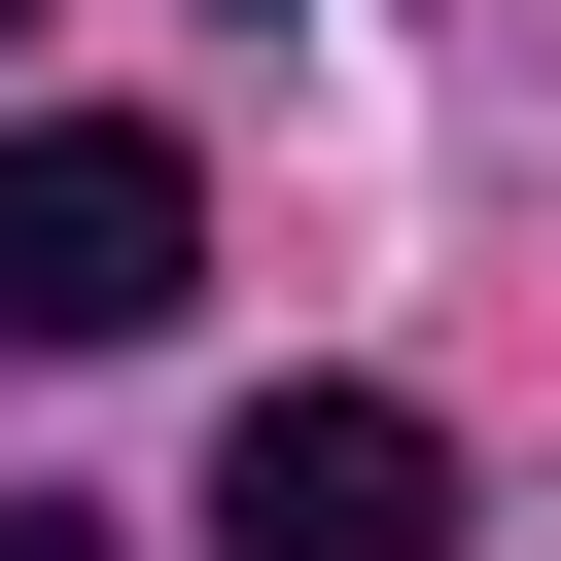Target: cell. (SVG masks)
<instances>
[{
    "label": "cell",
    "instance_id": "cell-3",
    "mask_svg": "<svg viewBox=\"0 0 561 561\" xmlns=\"http://www.w3.org/2000/svg\"><path fill=\"white\" fill-rule=\"evenodd\" d=\"M0 561H105V526H70V491H0Z\"/></svg>",
    "mask_w": 561,
    "mask_h": 561
},
{
    "label": "cell",
    "instance_id": "cell-2",
    "mask_svg": "<svg viewBox=\"0 0 561 561\" xmlns=\"http://www.w3.org/2000/svg\"><path fill=\"white\" fill-rule=\"evenodd\" d=\"M210 561H456V421L421 386H245L210 421Z\"/></svg>",
    "mask_w": 561,
    "mask_h": 561
},
{
    "label": "cell",
    "instance_id": "cell-1",
    "mask_svg": "<svg viewBox=\"0 0 561 561\" xmlns=\"http://www.w3.org/2000/svg\"><path fill=\"white\" fill-rule=\"evenodd\" d=\"M175 280H210V175H175L140 105H35V140H0V351H140Z\"/></svg>",
    "mask_w": 561,
    "mask_h": 561
}]
</instances>
